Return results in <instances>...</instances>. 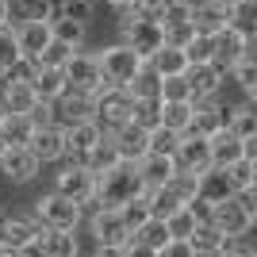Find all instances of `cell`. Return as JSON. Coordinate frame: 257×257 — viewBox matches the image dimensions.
<instances>
[{"mask_svg":"<svg viewBox=\"0 0 257 257\" xmlns=\"http://www.w3.org/2000/svg\"><path fill=\"white\" fill-rule=\"evenodd\" d=\"M146 192V184H142L139 169H135V161H119L115 169H107L96 177V192H92V200L88 204L92 207H123L127 200H135V196Z\"/></svg>","mask_w":257,"mask_h":257,"instance_id":"6da1fadb","label":"cell"},{"mask_svg":"<svg viewBox=\"0 0 257 257\" xmlns=\"http://www.w3.org/2000/svg\"><path fill=\"white\" fill-rule=\"evenodd\" d=\"M257 188H246V192H234V196H226L223 204H215L211 215H207V223L219 230V234L226 238H242L249 234V226H253L257 219Z\"/></svg>","mask_w":257,"mask_h":257,"instance_id":"7a4b0ae2","label":"cell"},{"mask_svg":"<svg viewBox=\"0 0 257 257\" xmlns=\"http://www.w3.org/2000/svg\"><path fill=\"white\" fill-rule=\"evenodd\" d=\"M96 62H100V73H104V85H123L127 88L131 81L142 73L146 58H139L127 43H115V46H104V54H96Z\"/></svg>","mask_w":257,"mask_h":257,"instance_id":"3957f363","label":"cell"},{"mask_svg":"<svg viewBox=\"0 0 257 257\" xmlns=\"http://www.w3.org/2000/svg\"><path fill=\"white\" fill-rule=\"evenodd\" d=\"M35 223L46 226V230H77L81 204H73L62 192H46L43 200H35Z\"/></svg>","mask_w":257,"mask_h":257,"instance_id":"277c9868","label":"cell"},{"mask_svg":"<svg viewBox=\"0 0 257 257\" xmlns=\"http://www.w3.org/2000/svg\"><path fill=\"white\" fill-rule=\"evenodd\" d=\"M92 119H96L104 131L119 127L131 119V92L123 85H104L92 92Z\"/></svg>","mask_w":257,"mask_h":257,"instance_id":"5b68a950","label":"cell"},{"mask_svg":"<svg viewBox=\"0 0 257 257\" xmlns=\"http://www.w3.org/2000/svg\"><path fill=\"white\" fill-rule=\"evenodd\" d=\"M119 31H123V43L139 54V58H150L154 50H161V46H165V31H161L158 20H139V16L123 12Z\"/></svg>","mask_w":257,"mask_h":257,"instance_id":"8992f818","label":"cell"},{"mask_svg":"<svg viewBox=\"0 0 257 257\" xmlns=\"http://www.w3.org/2000/svg\"><path fill=\"white\" fill-rule=\"evenodd\" d=\"M65 81H69V88H77V92H96V88H104V73H100V62L96 54H85L81 46H77L69 58H65Z\"/></svg>","mask_w":257,"mask_h":257,"instance_id":"52a82bcc","label":"cell"},{"mask_svg":"<svg viewBox=\"0 0 257 257\" xmlns=\"http://www.w3.org/2000/svg\"><path fill=\"white\" fill-rule=\"evenodd\" d=\"M207 150H211V165H234L238 158H253V139H238L223 123L215 135H207Z\"/></svg>","mask_w":257,"mask_h":257,"instance_id":"ba28073f","label":"cell"},{"mask_svg":"<svg viewBox=\"0 0 257 257\" xmlns=\"http://www.w3.org/2000/svg\"><path fill=\"white\" fill-rule=\"evenodd\" d=\"M54 192L69 196L73 204L85 207L88 200H92V192H96V173H88L81 161H73V165H65V169L58 173V181H54Z\"/></svg>","mask_w":257,"mask_h":257,"instance_id":"9c48e42d","label":"cell"},{"mask_svg":"<svg viewBox=\"0 0 257 257\" xmlns=\"http://www.w3.org/2000/svg\"><path fill=\"white\" fill-rule=\"evenodd\" d=\"M215 39V54H211V62L219 65V69H230V65L242 58V54H249V43H253V35H246V31H238V27H219V31L211 35Z\"/></svg>","mask_w":257,"mask_h":257,"instance_id":"30bf717a","label":"cell"},{"mask_svg":"<svg viewBox=\"0 0 257 257\" xmlns=\"http://www.w3.org/2000/svg\"><path fill=\"white\" fill-rule=\"evenodd\" d=\"M107 139H111V146H115V154L123 161H139L150 154V131H142L139 123H119V127L107 131Z\"/></svg>","mask_w":257,"mask_h":257,"instance_id":"8fae6325","label":"cell"},{"mask_svg":"<svg viewBox=\"0 0 257 257\" xmlns=\"http://www.w3.org/2000/svg\"><path fill=\"white\" fill-rule=\"evenodd\" d=\"M8 31L23 58H39V50L50 43V20H16L8 23Z\"/></svg>","mask_w":257,"mask_h":257,"instance_id":"7c38bea8","label":"cell"},{"mask_svg":"<svg viewBox=\"0 0 257 257\" xmlns=\"http://www.w3.org/2000/svg\"><path fill=\"white\" fill-rule=\"evenodd\" d=\"M88 230H92V238H96V246H127L131 242V230L123 226L119 211H111V207H92Z\"/></svg>","mask_w":257,"mask_h":257,"instance_id":"4fadbf2b","label":"cell"},{"mask_svg":"<svg viewBox=\"0 0 257 257\" xmlns=\"http://www.w3.org/2000/svg\"><path fill=\"white\" fill-rule=\"evenodd\" d=\"M173 161H177V169H181V173H204L207 165H211L207 139H204V135H192V131H184L181 142H177V150H173Z\"/></svg>","mask_w":257,"mask_h":257,"instance_id":"5bb4252c","label":"cell"},{"mask_svg":"<svg viewBox=\"0 0 257 257\" xmlns=\"http://www.w3.org/2000/svg\"><path fill=\"white\" fill-rule=\"evenodd\" d=\"M226 196H234V184H230V177H226L223 165H207L204 173H196V196L192 200H200V204H223Z\"/></svg>","mask_w":257,"mask_h":257,"instance_id":"9a60e30c","label":"cell"},{"mask_svg":"<svg viewBox=\"0 0 257 257\" xmlns=\"http://www.w3.org/2000/svg\"><path fill=\"white\" fill-rule=\"evenodd\" d=\"M31 154L39 158V165H46V161H62L65 158V127L62 123H43V127H35L31 135Z\"/></svg>","mask_w":257,"mask_h":257,"instance_id":"2e32d148","label":"cell"},{"mask_svg":"<svg viewBox=\"0 0 257 257\" xmlns=\"http://www.w3.org/2000/svg\"><path fill=\"white\" fill-rule=\"evenodd\" d=\"M39 230L43 226L35 223V219H0V249H12V253H23V249L35 246V238H39Z\"/></svg>","mask_w":257,"mask_h":257,"instance_id":"e0dca14e","label":"cell"},{"mask_svg":"<svg viewBox=\"0 0 257 257\" xmlns=\"http://www.w3.org/2000/svg\"><path fill=\"white\" fill-rule=\"evenodd\" d=\"M184 81L192 88V100H215L219 88H223V81H226V73L215 62H204V65H188V69H184Z\"/></svg>","mask_w":257,"mask_h":257,"instance_id":"ac0fdd59","label":"cell"},{"mask_svg":"<svg viewBox=\"0 0 257 257\" xmlns=\"http://www.w3.org/2000/svg\"><path fill=\"white\" fill-rule=\"evenodd\" d=\"M104 139V127H100L96 119H81V123H69L65 127V158L81 161L96 142Z\"/></svg>","mask_w":257,"mask_h":257,"instance_id":"d6986e66","label":"cell"},{"mask_svg":"<svg viewBox=\"0 0 257 257\" xmlns=\"http://www.w3.org/2000/svg\"><path fill=\"white\" fill-rule=\"evenodd\" d=\"M50 111L58 115L54 123H62V127L81 123V119H92V96H88V92H77V88H65L62 96L50 104Z\"/></svg>","mask_w":257,"mask_h":257,"instance_id":"ffe728a7","label":"cell"},{"mask_svg":"<svg viewBox=\"0 0 257 257\" xmlns=\"http://www.w3.org/2000/svg\"><path fill=\"white\" fill-rule=\"evenodd\" d=\"M0 173L16 184H27V181H35V173H39V158L31 154V146H8L4 158H0Z\"/></svg>","mask_w":257,"mask_h":257,"instance_id":"44dd1931","label":"cell"},{"mask_svg":"<svg viewBox=\"0 0 257 257\" xmlns=\"http://www.w3.org/2000/svg\"><path fill=\"white\" fill-rule=\"evenodd\" d=\"M230 23V0H192V27L204 35H215Z\"/></svg>","mask_w":257,"mask_h":257,"instance_id":"7402d4cb","label":"cell"},{"mask_svg":"<svg viewBox=\"0 0 257 257\" xmlns=\"http://www.w3.org/2000/svg\"><path fill=\"white\" fill-rule=\"evenodd\" d=\"M234 242H238V238L219 234L211 223H200L192 234H188V246H192V253H196V257H223L226 249L234 246Z\"/></svg>","mask_w":257,"mask_h":257,"instance_id":"603a6c76","label":"cell"},{"mask_svg":"<svg viewBox=\"0 0 257 257\" xmlns=\"http://www.w3.org/2000/svg\"><path fill=\"white\" fill-rule=\"evenodd\" d=\"M135 169H139L142 184H146V192H150V188H161V184L177 173V161H173V154H146V158L135 161Z\"/></svg>","mask_w":257,"mask_h":257,"instance_id":"cb8c5ba5","label":"cell"},{"mask_svg":"<svg viewBox=\"0 0 257 257\" xmlns=\"http://www.w3.org/2000/svg\"><path fill=\"white\" fill-rule=\"evenodd\" d=\"M77 234L73 230H39V238H35V253L39 257H77Z\"/></svg>","mask_w":257,"mask_h":257,"instance_id":"d4e9b609","label":"cell"},{"mask_svg":"<svg viewBox=\"0 0 257 257\" xmlns=\"http://www.w3.org/2000/svg\"><path fill=\"white\" fill-rule=\"evenodd\" d=\"M31 88H35V96H39V100L54 104V100L69 88L65 69H62V65H39V69H35V77H31Z\"/></svg>","mask_w":257,"mask_h":257,"instance_id":"484cf974","label":"cell"},{"mask_svg":"<svg viewBox=\"0 0 257 257\" xmlns=\"http://www.w3.org/2000/svg\"><path fill=\"white\" fill-rule=\"evenodd\" d=\"M226 123V107H219L215 100H192V123H188V131L192 135H215V131Z\"/></svg>","mask_w":257,"mask_h":257,"instance_id":"4316f807","label":"cell"},{"mask_svg":"<svg viewBox=\"0 0 257 257\" xmlns=\"http://www.w3.org/2000/svg\"><path fill=\"white\" fill-rule=\"evenodd\" d=\"M35 104H39V96L27 81H0V107L4 111H23L27 115Z\"/></svg>","mask_w":257,"mask_h":257,"instance_id":"83f0119b","label":"cell"},{"mask_svg":"<svg viewBox=\"0 0 257 257\" xmlns=\"http://www.w3.org/2000/svg\"><path fill=\"white\" fill-rule=\"evenodd\" d=\"M31 135H35L31 115H23V111H4L0 115V139L8 142V146H27Z\"/></svg>","mask_w":257,"mask_h":257,"instance_id":"f1b7e54d","label":"cell"},{"mask_svg":"<svg viewBox=\"0 0 257 257\" xmlns=\"http://www.w3.org/2000/svg\"><path fill=\"white\" fill-rule=\"evenodd\" d=\"M146 65H150L158 77H177L188 69V58H184L181 46H161V50H154L150 58H146Z\"/></svg>","mask_w":257,"mask_h":257,"instance_id":"f546056e","label":"cell"},{"mask_svg":"<svg viewBox=\"0 0 257 257\" xmlns=\"http://www.w3.org/2000/svg\"><path fill=\"white\" fill-rule=\"evenodd\" d=\"M119 161H123V158L115 154V146H111V139H107V131H104V139H100L96 146H92V150H88L85 158H81V165H85L88 173H96V177H100V173L115 169Z\"/></svg>","mask_w":257,"mask_h":257,"instance_id":"4dcf8cb0","label":"cell"},{"mask_svg":"<svg viewBox=\"0 0 257 257\" xmlns=\"http://www.w3.org/2000/svg\"><path fill=\"white\" fill-rule=\"evenodd\" d=\"M192 123V100H161V127L184 135Z\"/></svg>","mask_w":257,"mask_h":257,"instance_id":"1f68e13d","label":"cell"},{"mask_svg":"<svg viewBox=\"0 0 257 257\" xmlns=\"http://www.w3.org/2000/svg\"><path fill=\"white\" fill-rule=\"evenodd\" d=\"M131 123L142 131H154L161 123V100L158 96H131Z\"/></svg>","mask_w":257,"mask_h":257,"instance_id":"d6a6232c","label":"cell"},{"mask_svg":"<svg viewBox=\"0 0 257 257\" xmlns=\"http://www.w3.org/2000/svg\"><path fill=\"white\" fill-rule=\"evenodd\" d=\"M85 31H88V23L69 20V16H58V20H50V39H58V43H65V46H73V50L85 43Z\"/></svg>","mask_w":257,"mask_h":257,"instance_id":"836d02e7","label":"cell"},{"mask_svg":"<svg viewBox=\"0 0 257 257\" xmlns=\"http://www.w3.org/2000/svg\"><path fill=\"white\" fill-rule=\"evenodd\" d=\"M226 127L234 131L238 139H257V111L249 104H242V107H226Z\"/></svg>","mask_w":257,"mask_h":257,"instance_id":"e575fe53","label":"cell"},{"mask_svg":"<svg viewBox=\"0 0 257 257\" xmlns=\"http://www.w3.org/2000/svg\"><path fill=\"white\" fill-rule=\"evenodd\" d=\"M115 211H119V219H123V226H127L131 234H135V230H139V226L154 215V211H150V196H146V192L135 196V200H127V204L115 207Z\"/></svg>","mask_w":257,"mask_h":257,"instance_id":"d590c367","label":"cell"},{"mask_svg":"<svg viewBox=\"0 0 257 257\" xmlns=\"http://www.w3.org/2000/svg\"><path fill=\"white\" fill-rule=\"evenodd\" d=\"M234 192H246V188H257V161L253 158H238L234 165H223Z\"/></svg>","mask_w":257,"mask_h":257,"instance_id":"8d00e7d4","label":"cell"},{"mask_svg":"<svg viewBox=\"0 0 257 257\" xmlns=\"http://www.w3.org/2000/svg\"><path fill=\"white\" fill-rule=\"evenodd\" d=\"M161 223H165V230H169V238H188L196 230V226H200V219H196V211L188 204L184 207H177V211L173 215H165V219H161Z\"/></svg>","mask_w":257,"mask_h":257,"instance_id":"74e56055","label":"cell"},{"mask_svg":"<svg viewBox=\"0 0 257 257\" xmlns=\"http://www.w3.org/2000/svg\"><path fill=\"white\" fill-rule=\"evenodd\" d=\"M226 73L238 81V88H242L249 100L257 96V65H253V58H249V54H242V58H238V62L226 69Z\"/></svg>","mask_w":257,"mask_h":257,"instance_id":"f35d334b","label":"cell"},{"mask_svg":"<svg viewBox=\"0 0 257 257\" xmlns=\"http://www.w3.org/2000/svg\"><path fill=\"white\" fill-rule=\"evenodd\" d=\"M8 20H50V0H8Z\"/></svg>","mask_w":257,"mask_h":257,"instance_id":"ab89813d","label":"cell"},{"mask_svg":"<svg viewBox=\"0 0 257 257\" xmlns=\"http://www.w3.org/2000/svg\"><path fill=\"white\" fill-rule=\"evenodd\" d=\"M131 238H135V242H142V246H150V249H161L165 242H169V230H165V223H161V219H154V215H150V219H146V223H142Z\"/></svg>","mask_w":257,"mask_h":257,"instance_id":"60d3db41","label":"cell"},{"mask_svg":"<svg viewBox=\"0 0 257 257\" xmlns=\"http://www.w3.org/2000/svg\"><path fill=\"white\" fill-rule=\"evenodd\" d=\"M211 54H215V39L204 31H196L192 39H188V46H184V58H188V65H204L211 62Z\"/></svg>","mask_w":257,"mask_h":257,"instance_id":"b9f144b4","label":"cell"},{"mask_svg":"<svg viewBox=\"0 0 257 257\" xmlns=\"http://www.w3.org/2000/svg\"><path fill=\"white\" fill-rule=\"evenodd\" d=\"M158 100H192V88H188L184 73H177V77H158Z\"/></svg>","mask_w":257,"mask_h":257,"instance_id":"7bdbcfd3","label":"cell"},{"mask_svg":"<svg viewBox=\"0 0 257 257\" xmlns=\"http://www.w3.org/2000/svg\"><path fill=\"white\" fill-rule=\"evenodd\" d=\"M253 16H257V4H253V0H230V27L253 35Z\"/></svg>","mask_w":257,"mask_h":257,"instance_id":"ee69618b","label":"cell"},{"mask_svg":"<svg viewBox=\"0 0 257 257\" xmlns=\"http://www.w3.org/2000/svg\"><path fill=\"white\" fill-rule=\"evenodd\" d=\"M177 142H181V135L169 131V127H161V123L150 131V154H173V150H177Z\"/></svg>","mask_w":257,"mask_h":257,"instance_id":"f6af8a7d","label":"cell"},{"mask_svg":"<svg viewBox=\"0 0 257 257\" xmlns=\"http://www.w3.org/2000/svg\"><path fill=\"white\" fill-rule=\"evenodd\" d=\"M35 69H39V62H35V58H23V54H20V58H16V62H12L4 73H0V81H27V85H31Z\"/></svg>","mask_w":257,"mask_h":257,"instance_id":"bcb514c9","label":"cell"},{"mask_svg":"<svg viewBox=\"0 0 257 257\" xmlns=\"http://www.w3.org/2000/svg\"><path fill=\"white\" fill-rule=\"evenodd\" d=\"M73 54V46H65V43H58V39H50V43L39 50V58L35 62L39 65H65V58Z\"/></svg>","mask_w":257,"mask_h":257,"instance_id":"7dc6e473","label":"cell"},{"mask_svg":"<svg viewBox=\"0 0 257 257\" xmlns=\"http://www.w3.org/2000/svg\"><path fill=\"white\" fill-rule=\"evenodd\" d=\"M161 31H165V46H181V50H184L188 39L196 35V27H192V20H184V23H165Z\"/></svg>","mask_w":257,"mask_h":257,"instance_id":"c3c4849f","label":"cell"},{"mask_svg":"<svg viewBox=\"0 0 257 257\" xmlns=\"http://www.w3.org/2000/svg\"><path fill=\"white\" fill-rule=\"evenodd\" d=\"M16 58H20V50H16V43H12V31H8V27H0V73H4Z\"/></svg>","mask_w":257,"mask_h":257,"instance_id":"681fc988","label":"cell"},{"mask_svg":"<svg viewBox=\"0 0 257 257\" xmlns=\"http://www.w3.org/2000/svg\"><path fill=\"white\" fill-rule=\"evenodd\" d=\"M158 257H196V253H192V246H188V238H169V242L158 249Z\"/></svg>","mask_w":257,"mask_h":257,"instance_id":"f907efd6","label":"cell"},{"mask_svg":"<svg viewBox=\"0 0 257 257\" xmlns=\"http://www.w3.org/2000/svg\"><path fill=\"white\" fill-rule=\"evenodd\" d=\"M123 253H127V257H158V249H150V246H142V242L131 238L127 246H123Z\"/></svg>","mask_w":257,"mask_h":257,"instance_id":"816d5d0a","label":"cell"},{"mask_svg":"<svg viewBox=\"0 0 257 257\" xmlns=\"http://www.w3.org/2000/svg\"><path fill=\"white\" fill-rule=\"evenodd\" d=\"M92 257H127V253H123V246H96Z\"/></svg>","mask_w":257,"mask_h":257,"instance_id":"f5cc1de1","label":"cell"},{"mask_svg":"<svg viewBox=\"0 0 257 257\" xmlns=\"http://www.w3.org/2000/svg\"><path fill=\"white\" fill-rule=\"evenodd\" d=\"M223 257H257V253H253V249H249V246H238V242H234V246L226 249Z\"/></svg>","mask_w":257,"mask_h":257,"instance_id":"db71d44e","label":"cell"},{"mask_svg":"<svg viewBox=\"0 0 257 257\" xmlns=\"http://www.w3.org/2000/svg\"><path fill=\"white\" fill-rule=\"evenodd\" d=\"M104 4H111V8H115V12H127L131 4H135V0H104Z\"/></svg>","mask_w":257,"mask_h":257,"instance_id":"11a10c76","label":"cell"},{"mask_svg":"<svg viewBox=\"0 0 257 257\" xmlns=\"http://www.w3.org/2000/svg\"><path fill=\"white\" fill-rule=\"evenodd\" d=\"M8 23H12L8 20V0H0V27H8Z\"/></svg>","mask_w":257,"mask_h":257,"instance_id":"9f6ffc18","label":"cell"},{"mask_svg":"<svg viewBox=\"0 0 257 257\" xmlns=\"http://www.w3.org/2000/svg\"><path fill=\"white\" fill-rule=\"evenodd\" d=\"M0 257H20V253H12V249H0Z\"/></svg>","mask_w":257,"mask_h":257,"instance_id":"6f0895ef","label":"cell"},{"mask_svg":"<svg viewBox=\"0 0 257 257\" xmlns=\"http://www.w3.org/2000/svg\"><path fill=\"white\" fill-rule=\"evenodd\" d=\"M4 150H8V142H4V139H0V158H4Z\"/></svg>","mask_w":257,"mask_h":257,"instance_id":"680465c9","label":"cell"},{"mask_svg":"<svg viewBox=\"0 0 257 257\" xmlns=\"http://www.w3.org/2000/svg\"><path fill=\"white\" fill-rule=\"evenodd\" d=\"M0 115H4V107H0Z\"/></svg>","mask_w":257,"mask_h":257,"instance_id":"91938a15","label":"cell"},{"mask_svg":"<svg viewBox=\"0 0 257 257\" xmlns=\"http://www.w3.org/2000/svg\"><path fill=\"white\" fill-rule=\"evenodd\" d=\"M0 219H4V215H0Z\"/></svg>","mask_w":257,"mask_h":257,"instance_id":"94428289","label":"cell"}]
</instances>
